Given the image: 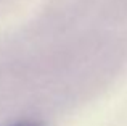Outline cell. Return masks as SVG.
Instances as JSON below:
<instances>
[{
  "mask_svg": "<svg viewBox=\"0 0 127 126\" xmlns=\"http://www.w3.org/2000/svg\"><path fill=\"white\" fill-rule=\"evenodd\" d=\"M6 126H47V123L42 120H37V118H23V120L13 121Z\"/></svg>",
  "mask_w": 127,
  "mask_h": 126,
  "instance_id": "cell-1",
  "label": "cell"
}]
</instances>
